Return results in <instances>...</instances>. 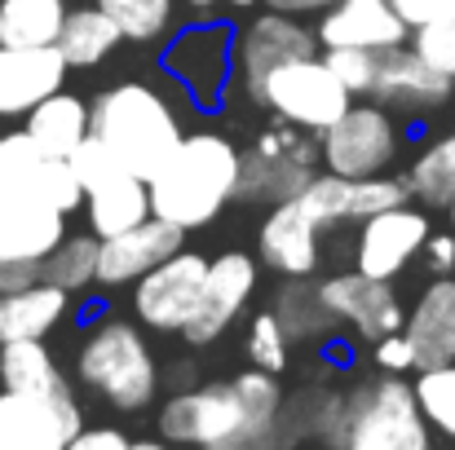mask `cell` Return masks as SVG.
<instances>
[{"label": "cell", "instance_id": "1", "mask_svg": "<svg viewBox=\"0 0 455 450\" xmlns=\"http://www.w3.org/2000/svg\"><path fill=\"white\" fill-rule=\"evenodd\" d=\"M283 389L270 371H239L235 380H212L177 389L159 407V438L195 450H301L283 415Z\"/></svg>", "mask_w": 455, "mask_h": 450}, {"label": "cell", "instance_id": "2", "mask_svg": "<svg viewBox=\"0 0 455 450\" xmlns=\"http://www.w3.org/2000/svg\"><path fill=\"white\" fill-rule=\"evenodd\" d=\"M80 208L84 186L67 159L40 154L22 129L0 138V257L44 261Z\"/></svg>", "mask_w": 455, "mask_h": 450}, {"label": "cell", "instance_id": "3", "mask_svg": "<svg viewBox=\"0 0 455 450\" xmlns=\"http://www.w3.org/2000/svg\"><path fill=\"white\" fill-rule=\"evenodd\" d=\"M239 186V146L226 133H186L177 150L164 159V168L147 181L151 190V217L190 230L212 225L230 203Z\"/></svg>", "mask_w": 455, "mask_h": 450}, {"label": "cell", "instance_id": "4", "mask_svg": "<svg viewBox=\"0 0 455 450\" xmlns=\"http://www.w3.org/2000/svg\"><path fill=\"white\" fill-rule=\"evenodd\" d=\"M318 450H434V433L403 375H376L349 393H331L318 433Z\"/></svg>", "mask_w": 455, "mask_h": 450}, {"label": "cell", "instance_id": "5", "mask_svg": "<svg viewBox=\"0 0 455 450\" xmlns=\"http://www.w3.org/2000/svg\"><path fill=\"white\" fill-rule=\"evenodd\" d=\"M89 133L124 159V168L142 181H151L164 159L186 138L177 107L147 80H124L102 89L89 102Z\"/></svg>", "mask_w": 455, "mask_h": 450}, {"label": "cell", "instance_id": "6", "mask_svg": "<svg viewBox=\"0 0 455 450\" xmlns=\"http://www.w3.org/2000/svg\"><path fill=\"white\" fill-rule=\"evenodd\" d=\"M76 380L116 411H147L164 375L142 322L98 318L76 349Z\"/></svg>", "mask_w": 455, "mask_h": 450}, {"label": "cell", "instance_id": "7", "mask_svg": "<svg viewBox=\"0 0 455 450\" xmlns=\"http://www.w3.org/2000/svg\"><path fill=\"white\" fill-rule=\"evenodd\" d=\"M314 172H318V142H314V133H301L292 124L266 129V133H257L252 146L239 150L235 199L239 203H261V208L288 203V199H297L309 186Z\"/></svg>", "mask_w": 455, "mask_h": 450}, {"label": "cell", "instance_id": "8", "mask_svg": "<svg viewBox=\"0 0 455 450\" xmlns=\"http://www.w3.org/2000/svg\"><path fill=\"white\" fill-rule=\"evenodd\" d=\"M257 107H266L270 115H279L283 124L301 129V133H323L331 120L345 115V107L354 102L345 93V84L323 67V58H297V62H283L275 67L252 93H248Z\"/></svg>", "mask_w": 455, "mask_h": 450}, {"label": "cell", "instance_id": "9", "mask_svg": "<svg viewBox=\"0 0 455 450\" xmlns=\"http://www.w3.org/2000/svg\"><path fill=\"white\" fill-rule=\"evenodd\" d=\"M403 129L376 102H349L340 120L318 133V168L331 177H380L394 168Z\"/></svg>", "mask_w": 455, "mask_h": 450}, {"label": "cell", "instance_id": "10", "mask_svg": "<svg viewBox=\"0 0 455 450\" xmlns=\"http://www.w3.org/2000/svg\"><path fill=\"white\" fill-rule=\"evenodd\" d=\"M164 71L177 80V89L212 111L226 89H230V75H235V27L226 18H204L186 31H177L164 49Z\"/></svg>", "mask_w": 455, "mask_h": 450}, {"label": "cell", "instance_id": "11", "mask_svg": "<svg viewBox=\"0 0 455 450\" xmlns=\"http://www.w3.org/2000/svg\"><path fill=\"white\" fill-rule=\"evenodd\" d=\"M204 279H208V257L204 252H172L159 261L151 274L133 283V322L159 336H181L204 300Z\"/></svg>", "mask_w": 455, "mask_h": 450}, {"label": "cell", "instance_id": "12", "mask_svg": "<svg viewBox=\"0 0 455 450\" xmlns=\"http://www.w3.org/2000/svg\"><path fill=\"white\" fill-rule=\"evenodd\" d=\"M84 429L76 389L58 393H13L0 389V450H67Z\"/></svg>", "mask_w": 455, "mask_h": 450}, {"label": "cell", "instance_id": "13", "mask_svg": "<svg viewBox=\"0 0 455 450\" xmlns=\"http://www.w3.org/2000/svg\"><path fill=\"white\" fill-rule=\"evenodd\" d=\"M434 234V221L425 208H416L411 199L398 208H385L367 221H358V239H354V270L367 279H385L394 283L411 261H420L425 239Z\"/></svg>", "mask_w": 455, "mask_h": 450}, {"label": "cell", "instance_id": "14", "mask_svg": "<svg viewBox=\"0 0 455 450\" xmlns=\"http://www.w3.org/2000/svg\"><path fill=\"white\" fill-rule=\"evenodd\" d=\"M297 203L318 230L358 225V221H367L385 208L407 203V186H403V177H389V172H380V177H331V172L318 168L309 177V186L297 194Z\"/></svg>", "mask_w": 455, "mask_h": 450}, {"label": "cell", "instance_id": "15", "mask_svg": "<svg viewBox=\"0 0 455 450\" xmlns=\"http://www.w3.org/2000/svg\"><path fill=\"white\" fill-rule=\"evenodd\" d=\"M367 98L394 115H438L455 98V80L443 75L438 67H429L411 44H398L380 53Z\"/></svg>", "mask_w": 455, "mask_h": 450}, {"label": "cell", "instance_id": "16", "mask_svg": "<svg viewBox=\"0 0 455 450\" xmlns=\"http://www.w3.org/2000/svg\"><path fill=\"white\" fill-rule=\"evenodd\" d=\"M257 279H261V265L248 252H221V257H212L208 261V279H204V300H199L190 327L181 331V340L195 344V349L221 340L230 331V322L248 309V300L257 292Z\"/></svg>", "mask_w": 455, "mask_h": 450}, {"label": "cell", "instance_id": "17", "mask_svg": "<svg viewBox=\"0 0 455 450\" xmlns=\"http://www.w3.org/2000/svg\"><path fill=\"white\" fill-rule=\"evenodd\" d=\"M318 300L327 304V313L336 318V327H354V336H363L367 344L380 340V336H389V331H403V318H407L394 283L367 279L358 270L323 279L318 283Z\"/></svg>", "mask_w": 455, "mask_h": 450}, {"label": "cell", "instance_id": "18", "mask_svg": "<svg viewBox=\"0 0 455 450\" xmlns=\"http://www.w3.org/2000/svg\"><path fill=\"white\" fill-rule=\"evenodd\" d=\"M318 53V36L305 27L301 18L266 9L257 13L243 31H235V67L243 75V89L252 93L275 67L297 62V58H314Z\"/></svg>", "mask_w": 455, "mask_h": 450}, {"label": "cell", "instance_id": "19", "mask_svg": "<svg viewBox=\"0 0 455 450\" xmlns=\"http://www.w3.org/2000/svg\"><path fill=\"white\" fill-rule=\"evenodd\" d=\"M186 248V230L168 225L159 217H147L142 225L98 239V288L116 292V288H133L142 274H151L159 261H168L172 252Z\"/></svg>", "mask_w": 455, "mask_h": 450}, {"label": "cell", "instance_id": "20", "mask_svg": "<svg viewBox=\"0 0 455 450\" xmlns=\"http://www.w3.org/2000/svg\"><path fill=\"white\" fill-rule=\"evenodd\" d=\"M314 36H318V49H371V53H385V49L407 44L411 27L394 13L389 0H331L318 13Z\"/></svg>", "mask_w": 455, "mask_h": 450}, {"label": "cell", "instance_id": "21", "mask_svg": "<svg viewBox=\"0 0 455 450\" xmlns=\"http://www.w3.org/2000/svg\"><path fill=\"white\" fill-rule=\"evenodd\" d=\"M67 62L53 44L44 49H13L0 44V120H22L31 107H40L49 93L62 89Z\"/></svg>", "mask_w": 455, "mask_h": 450}, {"label": "cell", "instance_id": "22", "mask_svg": "<svg viewBox=\"0 0 455 450\" xmlns=\"http://www.w3.org/2000/svg\"><path fill=\"white\" fill-rule=\"evenodd\" d=\"M318 234L323 230L305 217L301 203L288 199V203H275L266 212V221L257 230V252H261V261L275 274H283V279H309L318 270V261H323Z\"/></svg>", "mask_w": 455, "mask_h": 450}, {"label": "cell", "instance_id": "23", "mask_svg": "<svg viewBox=\"0 0 455 450\" xmlns=\"http://www.w3.org/2000/svg\"><path fill=\"white\" fill-rule=\"evenodd\" d=\"M403 336L420 367L455 362V274H434L403 318Z\"/></svg>", "mask_w": 455, "mask_h": 450}, {"label": "cell", "instance_id": "24", "mask_svg": "<svg viewBox=\"0 0 455 450\" xmlns=\"http://www.w3.org/2000/svg\"><path fill=\"white\" fill-rule=\"evenodd\" d=\"M71 313V296L53 283H31L18 292H0V344L9 340H44Z\"/></svg>", "mask_w": 455, "mask_h": 450}, {"label": "cell", "instance_id": "25", "mask_svg": "<svg viewBox=\"0 0 455 450\" xmlns=\"http://www.w3.org/2000/svg\"><path fill=\"white\" fill-rule=\"evenodd\" d=\"M22 120H27L22 133L31 138V146L40 150V154H49V159H71V150L89 138V102L76 98V93H67V89L49 93Z\"/></svg>", "mask_w": 455, "mask_h": 450}, {"label": "cell", "instance_id": "26", "mask_svg": "<svg viewBox=\"0 0 455 450\" xmlns=\"http://www.w3.org/2000/svg\"><path fill=\"white\" fill-rule=\"evenodd\" d=\"M80 212L89 217V234L111 239V234H124V230H133V225H142L151 217V190H147L142 177L124 172V177H116L107 186L84 190V208Z\"/></svg>", "mask_w": 455, "mask_h": 450}, {"label": "cell", "instance_id": "27", "mask_svg": "<svg viewBox=\"0 0 455 450\" xmlns=\"http://www.w3.org/2000/svg\"><path fill=\"white\" fill-rule=\"evenodd\" d=\"M120 40H124L120 27H116L98 4H80V9H67L53 49L62 53V62H67L71 71H89V67H102V62L120 49Z\"/></svg>", "mask_w": 455, "mask_h": 450}, {"label": "cell", "instance_id": "28", "mask_svg": "<svg viewBox=\"0 0 455 450\" xmlns=\"http://www.w3.org/2000/svg\"><path fill=\"white\" fill-rule=\"evenodd\" d=\"M0 389L13 393H58L71 389L53 349L44 340H9L0 344Z\"/></svg>", "mask_w": 455, "mask_h": 450}, {"label": "cell", "instance_id": "29", "mask_svg": "<svg viewBox=\"0 0 455 450\" xmlns=\"http://www.w3.org/2000/svg\"><path fill=\"white\" fill-rule=\"evenodd\" d=\"M407 186V199L420 203V208H443L455 199V133H443L434 138L429 146L420 150L403 177Z\"/></svg>", "mask_w": 455, "mask_h": 450}, {"label": "cell", "instance_id": "30", "mask_svg": "<svg viewBox=\"0 0 455 450\" xmlns=\"http://www.w3.org/2000/svg\"><path fill=\"white\" fill-rule=\"evenodd\" d=\"M67 0H0V44L44 49L58 40Z\"/></svg>", "mask_w": 455, "mask_h": 450}, {"label": "cell", "instance_id": "31", "mask_svg": "<svg viewBox=\"0 0 455 450\" xmlns=\"http://www.w3.org/2000/svg\"><path fill=\"white\" fill-rule=\"evenodd\" d=\"M40 279L62 288L67 296H80L98 288V234H62V243L40 261Z\"/></svg>", "mask_w": 455, "mask_h": 450}, {"label": "cell", "instance_id": "32", "mask_svg": "<svg viewBox=\"0 0 455 450\" xmlns=\"http://www.w3.org/2000/svg\"><path fill=\"white\" fill-rule=\"evenodd\" d=\"M275 318L283 322V331H288V340L297 344V340H327L331 331H336V318L327 313V304L318 300V288H309L305 279H288L283 288H279V296H275Z\"/></svg>", "mask_w": 455, "mask_h": 450}, {"label": "cell", "instance_id": "33", "mask_svg": "<svg viewBox=\"0 0 455 450\" xmlns=\"http://www.w3.org/2000/svg\"><path fill=\"white\" fill-rule=\"evenodd\" d=\"M411 393H416V407H420L429 433L455 446V362L420 367Z\"/></svg>", "mask_w": 455, "mask_h": 450}, {"label": "cell", "instance_id": "34", "mask_svg": "<svg viewBox=\"0 0 455 450\" xmlns=\"http://www.w3.org/2000/svg\"><path fill=\"white\" fill-rule=\"evenodd\" d=\"M98 9L120 27L124 40L155 44L172 31L177 22V0H98Z\"/></svg>", "mask_w": 455, "mask_h": 450}, {"label": "cell", "instance_id": "35", "mask_svg": "<svg viewBox=\"0 0 455 450\" xmlns=\"http://www.w3.org/2000/svg\"><path fill=\"white\" fill-rule=\"evenodd\" d=\"M248 362L257 371H270V375H283L288 362H292V340L283 331V322L275 318V309L257 313L248 322Z\"/></svg>", "mask_w": 455, "mask_h": 450}, {"label": "cell", "instance_id": "36", "mask_svg": "<svg viewBox=\"0 0 455 450\" xmlns=\"http://www.w3.org/2000/svg\"><path fill=\"white\" fill-rule=\"evenodd\" d=\"M407 44H411V49H416L429 67H438L443 75H451V80H455V4L447 9V13H438L434 22L411 27Z\"/></svg>", "mask_w": 455, "mask_h": 450}, {"label": "cell", "instance_id": "37", "mask_svg": "<svg viewBox=\"0 0 455 450\" xmlns=\"http://www.w3.org/2000/svg\"><path fill=\"white\" fill-rule=\"evenodd\" d=\"M318 58H323V67L345 84L349 98H367V93H371L380 53H371V49H318Z\"/></svg>", "mask_w": 455, "mask_h": 450}, {"label": "cell", "instance_id": "38", "mask_svg": "<svg viewBox=\"0 0 455 450\" xmlns=\"http://www.w3.org/2000/svg\"><path fill=\"white\" fill-rule=\"evenodd\" d=\"M67 163H71V172L80 177V186H84V190L107 186V181H116V177H124V172H129V168H124V159L107 146L102 138H93V133L71 150V159H67Z\"/></svg>", "mask_w": 455, "mask_h": 450}, {"label": "cell", "instance_id": "39", "mask_svg": "<svg viewBox=\"0 0 455 450\" xmlns=\"http://www.w3.org/2000/svg\"><path fill=\"white\" fill-rule=\"evenodd\" d=\"M371 367L380 375H407V371H416V353H411L407 336L403 331H389V336L371 340Z\"/></svg>", "mask_w": 455, "mask_h": 450}, {"label": "cell", "instance_id": "40", "mask_svg": "<svg viewBox=\"0 0 455 450\" xmlns=\"http://www.w3.org/2000/svg\"><path fill=\"white\" fill-rule=\"evenodd\" d=\"M124 446H129V433H120L116 424H84L67 442V450H124Z\"/></svg>", "mask_w": 455, "mask_h": 450}, {"label": "cell", "instance_id": "41", "mask_svg": "<svg viewBox=\"0 0 455 450\" xmlns=\"http://www.w3.org/2000/svg\"><path fill=\"white\" fill-rule=\"evenodd\" d=\"M420 261H425L434 274H455V230H434V234L425 239Z\"/></svg>", "mask_w": 455, "mask_h": 450}, {"label": "cell", "instance_id": "42", "mask_svg": "<svg viewBox=\"0 0 455 450\" xmlns=\"http://www.w3.org/2000/svg\"><path fill=\"white\" fill-rule=\"evenodd\" d=\"M394 4V13L407 22V27H425V22H434L438 13H447L455 0H389Z\"/></svg>", "mask_w": 455, "mask_h": 450}, {"label": "cell", "instance_id": "43", "mask_svg": "<svg viewBox=\"0 0 455 450\" xmlns=\"http://www.w3.org/2000/svg\"><path fill=\"white\" fill-rule=\"evenodd\" d=\"M31 283H40V261L0 257V292H18V288H31Z\"/></svg>", "mask_w": 455, "mask_h": 450}, {"label": "cell", "instance_id": "44", "mask_svg": "<svg viewBox=\"0 0 455 450\" xmlns=\"http://www.w3.org/2000/svg\"><path fill=\"white\" fill-rule=\"evenodd\" d=\"M331 0H266V9H279V13H292V18H309V13H323Z\"/></svg>", "mask_w": 455, "mask_h": 450}, {"label": "cell", "instance_id": "45", "mask_svg": "<svg viewBox=\"0 0 455 450\" xmlns=\"http://www.w3.org/2000/svg\"><path fill=\"white\" fill-rule=\"evenodd\" d=\"M124 450H177V446H172V442H164V438H138V442L129 438V446Z\"/></svg>", "mask_w": 455, "mask_h": 450}, {"label": "cell", "instance_id": "46", "mask_svg": "<svg viewBox=\"0 0 455 450\" xmlns=\"http://www.w3.org/2000/svg\"><path fill=\"white\" fill-rule=\"evenodd\" d=\"M177 4H186V9H195V13H204V18H212V9H217L221 0H177Z\"/></svg>", "mask_w": 455, "mask_h": 450}, {"label": "cell", "instance_id": "47", "mask_svg": "<svg viewBox=\"0 0 455 450\" xmlns=\"http://www.w3.org/2000/svg\"><path fill=\"white\" fill-rule=\"evenodd\" d=\"M221 4H230V9H252V4H261V0H221Z\"/></svg>", "mask_w": 455, "mask_h": 450}, {"label": "cell", "instance_id": "48", "mask_svg": "<svg viewBox=\"0 0 455 450\" xmlns=\"http://www.w3.org/2000/svg\"><path fill=\"white\" fill-rule=\"evenodd\" d=\"M447 217H451V230H455V199L447 203Z\"/></svg>", "mask_w": 455, "mask_h": 450}, {"label": "cell", "instance_id": "49", "mask_svg": "<svg viewBox=\"0 0 455 450\" xmlns=\"http://www.w3.org/2000/svg\"><path fill=\"white\" fill-rule=\"evenodd\" d=\"M301 450H318V446H301Z\"/></svg>", "mask_w": 455, "mask_h": 450}, {"label": "cell", "instance_id": "50", "mask_svg": "<svg viewBox=\"0 0 455 450\" xmlns=\"http://www.w3.org/2000/svg\"><path fill=\"white\" fill-rule=\"evenodd\" d=\"M447 450H451V446H447Z\"/></svg>", "mask_w": 455, "mask_h": 450}]
</instances>
